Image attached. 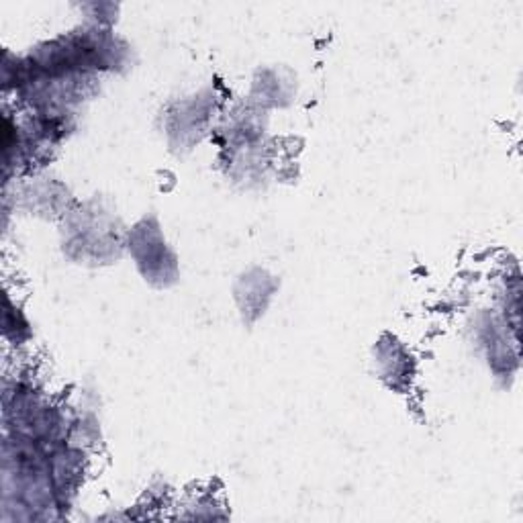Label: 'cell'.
<instances>
[{"label": "cell", "instance_id": "2", "mask_svg": "<svg viewBox=\"0 0 523 523\" xmlns=\"http://www.w3.org/2000/svg\"><path fill=\"white\" fill-rule=\"evenodd\" d=\"M374 352H378L374 362L380 366V378L387 380V385L391 389L399 391L401 387H407L409 378L413 374V358L403 348V344L397 342L395 338H391V354H393L395 362H391V358L385 354V350L380 346H376Z\"/></svg>", "mask_w": 523, "mask_h": 523}, {"label": "cell", "instance_id": "3", "mask_svg": "<svg viewBox=\"0 0 523 523\" xmlns=\"http://www.w3.org/2000/svg\"><path fill=\"white\" fill-rule=\"evenodd\" d=\"M3 336L5 342L9 346L21 348L27 346L33 338V331H31V323L27 319V315L23 313V309L13 301L11 295H7L5 301V315H3Z\"/></svg>", "mask_w": 523, "mask_h": 523}, {"label": "cell", "instance_id": "1", "mask_svg": "<svg viewBox=\"0 0 523 523\" xmlns=\"http://www.w3.org/2000/svg\"><path fill=\"white\" fill-rule=\"evenodd\" d=\"M125 246L135 258V264L154 287H170L178 276V258L166 244L156 217L141 219L131 231H127Z\"/></svg>", "mask_w": 523, "mask_h": 523}]
</instances>
